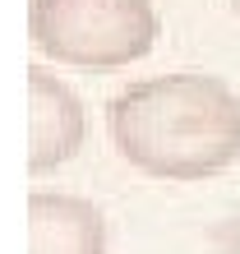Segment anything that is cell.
Here are the masks:
<instances>
[{
	"mask_svg": "<svg viewBox=\"0 0 240 254\" xmlns=\"http://www.w3.org/2000/svg\"><path fill=\"white\" fill-rule=\"evenodd\" d=\"M231 5H236V9H240V0H231Z\"/></svg>",
	"mask_w": 240,
	"mask_h": 254,
	"instance_id": "5b68a950",
	"label": "cell"
},
{
	"mask_svg": "<svg viewBox=\"0 0 240 254\" xmlns=\"http://www.w3.org/2000/svg\"><path fill=\"white\" fill-rule=\"evenodd\" d=\"M107 121L120 157L157 181H208L240 162V97L213 74L129 83Z\"/></svg>",
	"mask_w": 240,
	"mask_h": 254,
	"instance_id": "6da1fadb",
	"label": "cell"
},
{
	"mask_svg": "<svg viewBox=\"0 0 240 254\" xmlns=\"http://www.w3.org/2000/svg\"><path fill=\"white\" fill-rule=\"evenodd\" d=\"M88 134L83 102L42 65L28 69V171H51L79 153Z\"/></svg>",
	"mask_w": 240,
	"mask_h": 254,
	"instance_id": "3957f363",
	"label": "cell"
},
{
	"mask_svg": "<svg viewBox=\"0 0 240 254\" xmlns=\"http://www.w3.org/2000/svg\"><path fill=\"white\" fill-rule=\"evenodd\" d=\"M28 254H107V222L88 199L33 194L28 199Z\"/></svg>",
	"mask_w": 240,
	"mask_h": 254,
	"instance_id": "277c9868",
	"label": "cell"
},
{
	"mask_svg": "<svg viewBox=\"0 0 240 254\" xmlns=\"http://www.w3.org/2000/svg\"><path fill=\"white\" fill-rule=\"evenodd\" d=\"M37 51L79 69H120L157 47L153 0H28Z\"/></svg>",
	"mask_w": 240,
	"mask_h": 254,
	"instance_id": "7a4b0ae2",
	"label": "cell"
}]
</instances>
